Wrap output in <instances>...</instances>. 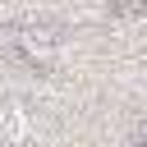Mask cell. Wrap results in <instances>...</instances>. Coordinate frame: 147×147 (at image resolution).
<instances>
[{
    "label": "cell",
    "instance_id": "cell-2",
    "mask_svg": "<svg viewBox=\"0 0 147 147\" xmlns=\"http://www.w3.org/2000/svg\"><path fill=\"white\" fill-rule=\"evenodd\" d=\"M32 138V115L23 101H5L0 106V147H28Z\"/></svg>",
    "mask_w": 147,
    "mask_h": 147
},
{
    "label": "cell",
    "instance_id": "cell-1",
    "mask_svg": "<svg viewBox=\"0 0 147 147\" xmlns=\"http://www.w3.org/2000/svg\"><path fill=\"white\" fill-rule=\"evenodd\" d=\"M9 46H14V55L28 64V69H51L55 60H60V28L55 23H18L14 32H9Z\"/></svg>",
    "mask_w": 147,
    "mask_h": 147
},
{
    "label": "cell",
    "instance_id": "cell-3",
    "mask_svg": "<svg viewBox=\"0 0 147 147\" xmlns=\"http://www.w3.org/2000/svg\"><path fill=\"white\" fill-rule=\"evenodd\" d=\"M142 147H147V133H142Z\"/></svg>",
    "mask_w": 147,
    "mask_h": 147
}]
</instances>
